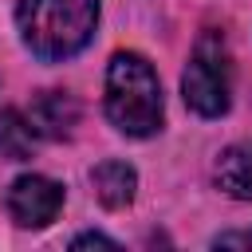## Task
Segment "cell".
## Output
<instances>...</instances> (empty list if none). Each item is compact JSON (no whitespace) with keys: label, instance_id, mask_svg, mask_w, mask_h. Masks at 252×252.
Wrapping results in <instances>:
<instances>
[{"label":"cell","instance_id":"cell-1","mask_svg":"<svg viewBox=\"0 0 252 252\" xmlns=\"http://www.w3.org/2000/svg\"><path fill=\"white\" fill-rule=\"evenodd\" d=\"M16 24L32 55H39L43 63L71 59L94 35L98 0H20Z\"/></svg>","mask_w":252,"mask_h":252},{"label":"cell","instance_id":"cell-7","mask_svg":"<svg viewBox=\"0 0 252 252\" xmlns=\"http://www.w3.org/2000/svg\"><path fill=\"white\" fill-rule=\"evenodd\" d=\"M217 185L240 201H252V142L228 146L217 161Z\"/></svg>","mask_w":252,"mask_h":252},{"label":"cell","instance_id":"cell-4","mask_svg":"<svg viewBox=\"0 0 252 252\" xmlns=\"http://www.w3.org/2000/svg\"><path fill=\"white\" fill-rule=\"evenodd\" d=\"M59 209H63V185H55L51 177L28 173L16 177L8 189V213L20 228H43L59 217Z\"/></svg>","mask_w":252,"mask_h":252},{"label":"cell","instance_id":"cell-2","mask_svg":"<svg viewBox=\"0 0 252 252\" xmlns=\"http://www.w3.org/2000/svg\"><path fill=\"white\" fill-rule=\"evenodd\" d=\"M106 118L130 138H146L161 126V87L138 51H118L106 67Z\"/></svg>","mask_w":252,"mask_h":252},{"label":"cell","instance_id":"cell-6","mask_svg":"<svg viewBox=\"0 0 252 252\" xmlns=\"http://www.w3.org/2000/svg\"><path fill=\"white\" fill-rule=\"evenodd\" d=\"M91 185H94V197H98L106 209H122V205L134 201L138 173H134L126 161H102V165H94Z\"/></svg>","mask_w":252,"mask_h":252},{"label":"cell","instance_id":"cell-5","mask_svg":"<svg viewBox=\"0 0 252 252\" xmlns=\"http://www.w3.org/2000/svg\"><path fill=\"white\" fill-rule=\"evenodd\" d=\"M32 126L35 134H47V138H71L75 126H79V102L67 94V91H43L35 102H32Z\"/></svg>","mask_w":252,"mask_h":252},{"label":"cell","instance_id":"cell-9","mask_svg":"<svg viewBox=\"0 0 252 252\" xmlns=\"http://www.w3.org/2000/svg\"><path fill=\"white\" fill-rule=\"evenodd\" d=\"M71 248H114V240H106V236H98V232H83V236L71 240Z\"/></svg>","mask_w":252,"mask_h":252},{"label":"cell","instance_id":"cell-8","mask_svg":"<svg viewBox=\"0 0 252 252\" xmlns=\"http://www.w3.org/2000/svg\"><path fill=\"white\" fill-rule=\"evenodd\" d=\"M35 150V126L20 110H0V158L24 161Z\"/></svg>","mask_w":252,"mask_h":252},{"label":"cell","instance_id":"cell-10","mask_svg":"<svg viewBox=\"0 0 252 252\" xmlns=\"http://www.w3.org/2000/svg\"><path fill=\"white\" fill-rule=\"evenodd\" d=\"M217 248H252V232H228V236H217Z\"/></svg>","mask_w":252,"mask_h":252},{"label":"cell","instance_id":"cell-3","mask_svg":"<svg viewBox=\"0 0 252 252\" xmlns=\"http://www.w3.org/2000/svg\"><path fill=\"white\" fill-rule=\"evenodd\" d=\"M228 87H232V67H228L224 35L220 32H205L193 43L189 67L181 75V98L201 118H217V114L228 110Z\"/></svg>","mask_w":252,"mask_h":252}]
</instances>
